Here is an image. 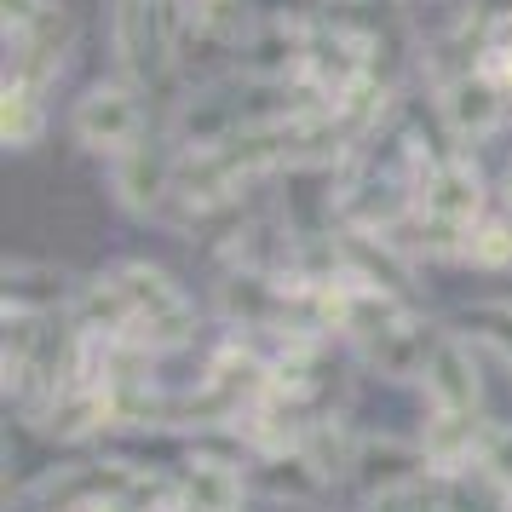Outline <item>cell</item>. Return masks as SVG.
Returning a JSON list of instances; mask_svg holds the SVG:
<instances>
[{
    "label": "cell",
    "instance_id": "cell-1",
    "mask_svg": "<svg viewBox=\"0 0 512 512\" xmlns=\"http://www.w3.org/2000/svg\"><path fill=\"white\" fill-rule=\"evenodd\" d=\"M179 35H185V0H110V52L121 81H133L139 93L173 81Z\"/></svg>",
    "mask_w": 512,
    "mask_h": 512
},
{
    "label": "cell",
    "instance_id": "cell-2",
    "mask_svg": "<svg viewBox=\"0 0 512 512\" xmlns=\"http://www.w3.org/2000/svg\"><path fill=\"white\" fill-rule=\"evenodd\" d=\"M110 277L121 282V294L133 305V334L127 340H139L156 357L196 346L202 317H196V300L185 294V282H173V271L150 265V259H121V265H110Z\"/></svg>",
    "mask_w": 512,
    "mask_h": 512
},
{
    "label": "cell",
    "instance_id": "cell-3",
    "mask_svg": "<svg viewBox=\"0 0 512 512\" xmlns=\"http://www.w3.org/2000/svg\"><path fill=\"white\" fill-rule=\"evenodd\" d=\"M70 139H75V150L104 156V162L127 156L139 139H150L144 93L133 81H121V75L116 81H93V87L70 104Z\"/></svg>",
    "mask_w": 512,
    "mask_h": 512
},
{
    "label": "cell",
    "instance_id": "cell-4",
    "mask_svg": "<svg viewBox=\"0 0 512 512\" xmlns=\"http://www.w3.org/2000/svg\"><path fill=\"white\" fill-rule=\"evenodd\" d=\"M420 392H426V409H443V415H484V351L466 328H443L432 357H426V374H420Z\"/></svg>",
    "mask_w": 512,
    "mask_h": 512
},
{
    "label": "cell",
    "instance_id": "cell-5",
    "mask_svg": "<svg viewBox=\"0 0 512 512\" xmlns=\"http://www.w3.org/2000/svg\"><path fill=\"white\" fill-rule=\"evenodd\" d=\"M305 52H311V18H254V29L236 47L231 75L254 81V87H288L305 75Z\"/></svg>",
    "mask_w": 512,
    "mask_h": 512
},
{
    "label": "cell",
    "instance_id": "cell-6",
    "mask_svg": "<svg viewBox=\"0 0 512 512\" xmlns=\"http://www.w3.org/2000/svg\"><path fill=\"white\" fill-rule=\"evenodd\" d=\"M179 179V144L173 139H139L127 156L110 162V196L133 219H162Z\"/></svg>",
    "mask_w": 512,
    "mask_h": 512
},
{
    "label": "cell",
    "instance_id": "cell-7",
    "mask_svg": "<svg viewBox=\"0 0 512 512\" xmlns=\"http://www.w3.org/2000/svg\"><path fill=\"white\" fill-rule=\"evenodd\" d=\"M334 236H340V265H346L351 282H363V288H380V294H397V300L420 305L415 259H409V248H403L392 231H374V225H340Z\"/></svg>",
    "mask_w": 512,
    "mask_h": 512
},
{
    "label": "cell",
    "instance_id": "cell-8",
    "mask_svg": "<svg viewBox=\"0 0 512 512\" xmlns=\"http://www.w3.org/2000/svg\"><path fill=\"white\" fill-rule=\"evenodd\" d=\"M507 104L512 98L489 81V75H461V81H449L432 93V110L443 121V139L455 144V150H472V144H484L501 133V121H507Z\"/></svg>",
    "mask_w": 512,
    "mask_h": 512
},
{
    "label": "cell",
    "instance_id": "cell-9",
    "mask_svg": "<svg viewBox=\"0 0 512 512\" xmlns=\"http://www.w3.org/2000/svg\"><path fill=\"white\" fill-rule=\"evenodd\" d=\"M70 47H75L70 6H52L47 0V12H41L24 35L6 41V81H24L35 93H47L52 81L64 75V64H70Z\"/></svg>",
    "mask_w": 512,
    "mask_h": 512
},
{
    "label": "cell",
    "instance_id": "cell-10",
    "mask_svg": "<svg viewBox=\"0 0 512 512\" xmlns=\"http://www.w3.org/2000/svg\"><path fill=\"white\" fill-rule=\"evenodd\" d=\"M415 208L432 213V219H449V225H478L489 213V179L478 173L472 150H449L443 162H432L420 173Z\"/></svg>",
    "mask_w": 512,
    "mask_h": 512
},
{
    "label": "cell",
    "instance_id": "cell-11",
    "mask_svg": "<svg viewBox=\"0 0 512 512\" xmlns=\"http://www.w3.org/2000/svg\"><path fill=\"white\" fill-rule=\"evenodd\" d=\"M420 478H432L420 438L363 432V443H357V466H351V489H357V501H363V507H369V501H380V495H392V489L420 484Z\"/></svg>",
    "mask_w": 512,
    "mask_h": 512
},
{
    "label": "cell",
    "instance_id": "cell-12",
    "mask_svg": "<svg viewBox=\"0 0 512 512\" xmlns=\"http://www.w3.org/2000/svg\"><path fill=\"white\" fill-rule=\"evenodd\" d=\"M438 323H426V311H409V317H397L386 334H374L369 346H357V363L380 380H397V386H420V374H426V357L438 346Z\"/></svg>",
    "mask_w": 512,
    "mask_h": 512
},
{
    "label": "cell",
    "instance_id": "cell-13",
    "mask_svg": "<svg viewBox=\"0 0 512 512\" xmlns=\"http://www.w3.org/2000/svg\"><path fill=\"white\" fill-rule=\"evenodd\" d=\"M248 489L271 507H317L334 484L317 472V461L300 443H288V449H259L248 461Z\"/></svg>",
    "mask_w": 512,
    "mask_h": 512
},
{
    "label": "cell",
    "instance_id": "cell-14",
    "mask_svg": "<svg viewBox=\"0 0 512 512\" xmlns=\"http://www.w3.org/2000/svg\"><path fill=\"white\" fill-rule=\"evenodd\" d=\"M81 277L47 259H6V288H0V311L18 317H70Z\"/></svg>",
    "mask_w": 512,
    "mask_h": 512
},
{
    "label": "cell",
    "instance_id": "cell-15",
    "mask_svg": "<svg viewBox=\"0 0 512 512\" xmlns=\"http://www.w3.org/2000/svg\"><path fill=\"white\" fill-rule=\"evenodd\" d=\"M495 420L489 415H443V409H426L420 420V449H426V466H432V478H461L472 466L484 461V438Z\"/></svg>",
    "mask_w": 512,
    "mask_h": 512
},
{
    "label": "cell",
    "instance_id": "cell-16",
    "mask_svg": "<svg viewBox=\"0 0 512 512\" xmlns=\"http://www.w3.org/2000/svg\"><path fill=\"white\" fill-rule=\"evenodd\" d=\"M357 443H363V432L351 426V415L340 409V415H323L311 420V432H305V455L317 461V472H323L328 484H351V466H357Z\"/></svg>",
    "mask_w": 512,
    "mask_h": 512
},
{
    "label": "cell",
    "instance_id": "cell-17",
    "mask_svg": "<svg viewBox=\"0 0 512 512\" xmlns=\"http://www.w3.org/2000/svg\"><path fill=\"white\" fill-rule=\"evenodd\" d=\"M0 139H6V150H35L47 139V93L6 81L0 87Z\"/></svg>",
    "mask_w": 512,
    "mask_h": 512
},
{
    "label": "cell",
    "instance_id": "cell-18",
    "mask_svg": "<svg viewBox=\"0 0 512 512\" xmlns=\"http://www.w3.org/2000/svg\"><path fill=\"white\" fill-rule=\"evenodd\" d=\"M461 265L484 271V277H501V271H512V213H484L478 225H466Z\"/></svg>",
    "mask_w": 512,
    "mask_h": 512
},
{
    "label": "cell",
    "instance_id": "cell-19",
    "mask_svg": "<svg viewBox=\"0 0 512 512\" xmlns=\"http://www.w3.org/2000/svg\"><path fill=\"white\" fill-rule=\"evenodd\" d=\"M461 328L478 340L489 363H501L512 374V300H478L461 311Z\"/></svg>",
    "mask_w": 512,
    "mask_h": 512
},
{
    "label": "cell",
    "instance_id": "cell-20",
    "mask_svg": "<svg viewBox=\"0 0 512 512\" xmlns=\"http://www.w3.org/2000/svg\"><path fill=\"white\" fill-rule=\"evenodd\" d=\"M449 512H512V495L495 478H489L484 466H472L461 478H449Z\"/></svg>",
    "mask_w": 512,
    "mask_h": 512
},
{
    "label": "cell",
    "instance_id": "cell-21",
    "mask_svg": "<svg viewBox=\"0 0 512 512\" xmlns=\"http://www.w3.org/2000/svg\"><path fill=\"white\" fill-rule=\"evenodd\" d=\"M363 512H449V489H443V478H420L409 489H392V495L369 501Z\"/></svg>",
    "mask_w": 512,
    "mask_h": 512
},
{
    "label": "cell",
    "instance_id": "cell-22",
    "mask_svg": "<svg viewBox=\"0 0 512 512\" xmlns=\"http://www.w3.org/2000/svg\"><path fill=\"white\" fill-rule=\"evenodd\" d=\"M489 472V478H495V484L507 489L512 495V426L507 420H495V426H489V438H484V461H478Z\"/></svg>",
    "mask_w": 512,
    "mask_h": 512
},
{
    "label": "cell",
    "instance_id": "cell-23",
    "mask_svg": "<svg viewBox=\"0 0 512 512\" xmlns=\"http://www.w3.org/2000/svg\"><path fill=\"white\" fill-rule=\"evenodd\" d=\"M81 512H144V507L127 501V495H110V501H93V507H81Z\"/></svg>",
    "mask_w": 512,
    "mask_h": 512
},
{
    "label": "cell",
    "instance_id": "cell-24",
    "mask_svg": "<svg viewBox=\"0 0 512 512\" xmlns=\"http://www.w3.org/2000/svg\"><path fill=\"white\" fill-rule=\"evenodd\" d=\"M495 196H501V213H512V167L495 179Z\"/></svg>",
    "mask_w": 512,
    "mask_h": 512
}]
</instances>
